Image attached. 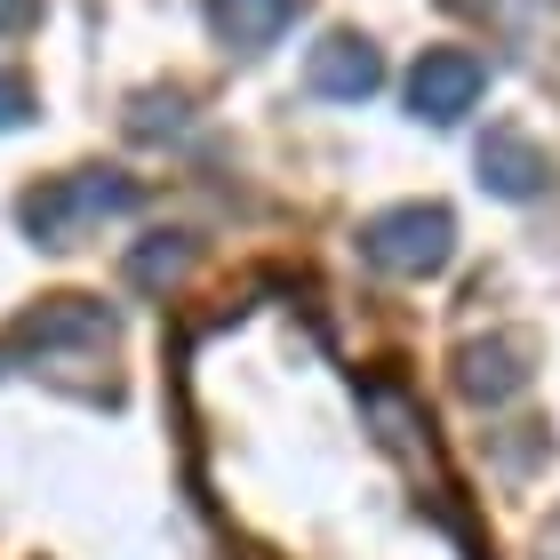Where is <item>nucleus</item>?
Wrapping results in <instances>:
<instances>
[{
	"mask_svg": "<svg viewBox=\"0 0 560 560\" xmlns=\"http://www.w3.org/2000/svg\"><path fill=\"white\" fill-rule=\"evenodd\" d=\"M304 89L328 96V105H361V96L385 89V57H376L361 33H328L313 48V65H304Z\"/></svg>",
	"mask_w": 560,
	"mask_h": 560,
	"instance_id": "nucleus-5",
	"label": "nucleus"
},
{
	"mask_svg": "<svg viewBox=\"0 0 560 560\" xmlns=\"http://www.w3.org/2000/svg\"><path fill=\"white\" fill-rule=\"evenodd\" d=\"M480 89H489V65L472 48H424L417 72H409V113L432 120V129H448V120H465L480 105Z\"/></svg>",
	"mask_w": 560,
	"mask_h": 560,
	"instance_id": "nucleus-3",
	"label": "nucleus"
},
{
	"mask_svg": "<svg viewBox=\"0 0 560 560\" xmlns=\"http://www.w3.org/2000/svg\"><path fill=\"white\" fill-rule=\"evenodd\" d=\"M185 265H192V241L185 233H161V241H144L129 257V280H137V289H168V280H185Z\"/></svg>",
	"mask_w": 560,
	"mask_h": 560,
	"instance_id": "nucleus-8",
	"label": "nucleus"
},
{
	"mask_svg": "<svg viewBox=\"0 0 560 560\" xmlns=\"http://www.w3.org/2000/svg\"><path fill=\"white\" fill-rule=\"evenodd\" d=\"M361 257L376 272H393V280H432L456 257V217L432 209V200H400V209L361 224Z\"/></svg>",
	"mask_w": 560,
	"mask_h": 560,
	"instance_id": "nucleus-2",
	"label": "nucleus"
},
{
	"mask_svg": "<svg viewBox=\"0 0 560 560\" xmlns=\"http://www.w3.org/2000/svg\"><path fill=\"white\" fill-rule=\"evenodd\" d=\"M137 209V176L120 168H72V176H48L40 192L16 200V224L33 233L40 248H81L89 233H105L113 217Z\"/></svg>",
	"mask_w": 560,
	"mask_h": 560,
	"instance_id": "nucleus-1",
	"label": "nucleus"
},
{
	"mask_svg": "<svg viewBox=\"0 0 560 560\" xmlns=\"http://www.w3.org/2000/svg\"><path fill=\"white\" fill-rule=\"evenodd\" d=\"M480 176H489L504 200H537L552 168H545V152L528 144L521 129H489V144H480Z\"/></svg>",
	"mask_w": 560,
	"mask_h": 560,
	"instance_id": "nucleus-6",
	"label": "nucleus"
},
{
	"mask_svg": "<svg viewBox=\"0 0 560 560\" xmlns=\"http://www.w3.org/2000/svg\"><path fill=\"white\" fill-rule=\"evenodd\" d=\"M24 9H33V0H0V33H9V24H24Z\"/></svg>",
	"mask_w": 560,
	"mask_h": 560,
	"instance_id": "nucleus-10",
	"label": "nucleus"
},
{
	"mask_svg": "<svg viewBox=\"0 0 560 560\" xmlns=\"http://www.w3.org/2000/svg\"><path fill=\"white\" fill-rule=\"evenodd\" d=\"M24 113H33V89H24L16 72H0V129H16Z\"/></svg>",
	"mask_w": 560,
	"mask_h": 560,
	"instance_id": "nucleus-9",
	"label": "nucleus"
},
{
	"mask_svg": "<svg viewBox=\"0 0 560 560\" xmlns=\"http://www.w3.org/2000/svg\"><path fill=\"white\" fill-rule=\"evenodd\" d=\"M528 376H537V345L521 337V328H504V337H480V345H465L456 352V393L465 400H513Z\"/></svg>",
	"mask_w": 560,
	"mask_h": 560,
	"instance_id": "nucleus-4",
	"label": "nucleus"
},
{
	"mask_svg": "<svg viewBox=\"0 0 560 560\" xmlns=\"http://www.w3.org/2000/svg\"><path fill=\"white\" fill-rule=\"evenodd\" d=\"M289 16H296V0H209V24L224 48H265L289 33Z\"/></svg>",
	"mask_w": 560,
	"mask_h": 560,
	"instance_id": "nucleus-7",
	"label": "nucleus"
}]
</instances>
